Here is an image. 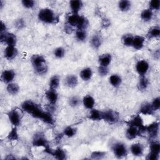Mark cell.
<instances>
[{
    "mask_svg": "<svg viewBox=\"0 0 160 160\" xmlns=\"http://www.w3.org/2000/svg\"><path fill=\"white\" fill-rule=\"evenodd\" d=\"M19 86L18 84L11 82L9 84H8L6 87V90L8 92L9 94L11 95H16L19 91Z\"/></svg>",
    "mask_w": 160,
    "mask_h": 160,
    "instance_id": "cell-33",
    "label": "cell"
},
{
    "mask_svg": "<svg viewBox=\"0 0 160 160\" xmlns=\"http://www.w3.org/2000/svg\"><path fill=\"white\" fill-rule=\"evenodd\" d=\"M139 111L144 115H152L154 113L151 102L148 101H144L140 105Z\"/></svg>",
    "mask_w": 160,
    "mask_h": 160,
    "instance_id": "cell-18",
    "label": "cell"
},
{
    "mask_svg": "<svg viewBox=\"0 0 160 160\" xmlns=\"http://www.w3.org/2000/svg\"><path fill=\"white\" fill-rule=\"evenodd\" d=\"M22 109L34 118L39 119L49 125L54 124L52 113L44 111L41 106L31 100L24 101L21 104Z\"/></svg>",
    "mask_w": 160,
    "mask_h": 160,
    "instance_id": "cell-1",
    "label": "cell"
},
{
    "mask_svg": "<svg viewBox=\"0 0 160 160\" xmlns=\"http://www.w3.org/2000/svg\"><path fill=\"white\" fill-rule=\"evenodd\" d=\"M106 156V152L102 151H94L91 153L90 158L92 159H102Z\"/></svg>",
    "mask_w": 160,
    "mask_h": 160,
    "instance_id": "cell-40",
    "label": "cell"
},
{
    "mask_svg": "<svg viewBox=\"0 0 160 160\" xmlns=\"http://www.w3.org/2000/svg\"><path fill=\"white\" fill-rule=\"evenodd\" d=\"M102 39L101 36L98 33H95L92 35L90 40V44L94 49H98L101 46Z\"/></svg>",
    "mask_w": 160,
    "mask_h": 160,
    "instance_id": "cell-20",
    "label": "cell"
},
{
    "mask_svg": "<svg viewBox=\"0 0 160 160\" xmlns=\"http://www.w3.org/2000/svg\"><path fill=\"white\" fill-rule=\"evenodd\" d=\"M59 83H60L59 77L58 75L52 76L49 79V89L56 90L59 86Z\"/></svg>",
    "mask_w": 160,
    "mask_h": 160,
    "instance_id": "cell-34",
    "label": "cell"
},
{
    "mask_svg": "<svg viewBox=\"0 0 160 160\" xmlns=\"http://www.w3.org/2000/svg\"><path fill=\"white\" fill-rule=\"evenodd\" d=\"M32 144L35 147H42L44 149L49 147L48 141L46 136L42 132H38L34 134Z\"/></svg>",
    "mask_w": 160,
    "mask_h": 160,
    "instance_id": "cell-7",
    "label": "cell"
},
{
    "mask_svg": "<svg viewBox=\"0 0 160 160\" xmlns=\"http://www.w3.org/2000/svg\"><path fill=\"white\" fill-rule=\"evenodd\" d=\"M18 51L15 46H7L4 51V56L8 60H12L18 55Z\"/></svg>",
    "mask_w": 160,
    "mask_h": 160,
    "instance_id": "cell-17",
    "label": "cell"
},
{
    "mask_svg": "<svg viewBox=\"0 0 160 160\" xmlns=\"http://www.w3.org/2000/svg\"><path fill=\"white\" fill-rule=\"evenodd\" d=\"M131 7V2L129 1L122 0L118 2L119 9L122 12L128 11Z\"/></svg>",
    "mask_w": 160,
    "mask_h": 160,
    "instance_id": "cell-37",
    "label": "cell"
},
{
    "mask_svg": "<svg viewBox=\"0 0 160 160\" xmlns=\"http://www.w3.org/2000/svg\"><path fill=\"white\" fill-rule=\"evenodd\" d=\"M109 82L112 86L114 88H118L121 85L122 82V79L121 76L118 74H114L109 76Z\"/></svg>",
    "mask_w": 160,
    "mask_h": 160,
    "instance_id": "cell-30",
    "label": "cell"
},
{
    "mask_svg": "<svg viewBox=\"0 0 160 160\" xmlns=\"http://www.w3.org/2000/svg\"><path fill=\"white\" fill-rule=\"evenodd\" d=\"M149 69V64L148 62L144 59L139 60L136 64V71L140 76H145Z\"/></svg>",
    "mask_w": 160,
    "mask_h": 160,
    "instance_id": "cell-13",
    "label": "cell"
},
{
    "mask_svg": "<svg viewBox=\"0 0 160 160\" xmlns=\"http://www.w3.org/2000/svg\"><path fill=\"white\" fill-rule=\"evenodd\" d=\"M145 38L142 36H134L132 43V47L136 50L141 49L144 44Z\"/></svg>",
    "mask_w": 160,
    "mask_h": 160,
    "instance_id": "cell-21",
    "label": "cell"
},
{
    "mask_svg": "<svg viewBox=\"0 0 160 160\" xmlns=\"http://www.w3.org/2000/svg\"><path fill=\"white\" fill-rule=\"evenodd\" d=\"M33 69L38 75H44L48 70V64L44 57L41 54H33L31 58Z\"/></svg>",
    "mask_w": 160,
    "mask_h": 160,
    "instance_id": "cell-2",
    "label": "cell"
},
{
    "mask_svg": "<svg viewBox=\"0 0 160 160\" xmlns=\"http://www.w3.org/2000/svg\"><path fill=\"white\" fill-rule=\"evenodd\" d=\"M45 96L51 104L55 105L58 99V94L55 89H49L45 92Z\"/></svg>",
    "mask_w": 160,
    "mask_h": 160,
    "instance_id": "cell-19",
    "label": "cell"
},
{
    "mask_svg": "<svg viewBox=\"0 0 160 160\" xmlns=\"http://www.w3.org/2000/svg\"><path fill=\"white\" fill-rule=\"evenodd\" d=\"M160 35V28L159 26H154L150 28L148 31L147 36L149 38H157Z\"/></svg>",
    "mask_w": 160,
    "mask_h": 160,
    "instance_id": "cell-32",
    "label": "cell"
},
{
    "mask_svg": "<svg viewBox=\"0 0 160 160\" xmlns=\"http://www.w3.org/2000/svg\"><path fill=\"white\" fill-rule=\"evenodd\" d=\"M141 18L144 22H149L151 21L153 17V11L149 8L144 9L141 13Z\"/></svg>",
    "mask_w": 160,
    "mask_h": 160,
    "instance_id": "cell-29",
    "label": "cell"
},
{
    "mask_svg": "<svg viewBox=\"0 0 160 160\" xmlns=\"http://www.w3.org/2000/svg\"><path fill=\"white\" fill-rule=\"evenodd\" d=\"M38 19L46 24H55L59 21L58 16L50 8H42L40 9L38 14Z\"/></svg>",
    "mask_w": 160,
    "mask_h": 160,
    "instance_id": "cell-3",
    "label": "cell"
},
{
    "mask_svg": "<svg viewBox=\"0 0 160 160\" xmlns=\"http://www.w3.org/2000/svg\"><path fill=\"white\" fill-rule=\"evenodd\" d=\"M75 37L78 41L84 42L87 38V32L86 30L77 29L75 32Z\"/></svg>",
    "mask_w": 160,
    "mask_h": 160,
    "instance_id": "cell-38",
    "label": "cell"
},
{
    "mask_svg": "<svg viewBox=\"0 0 160 160\" xmlns=\"http://www.w3.org/2000/svg\"><path fill=\"white\" fill-rule=\"evenodd\" d=\"M6 30H7V28H6L5 23H4L2 21H1V33L6 32Z\"/></svg>",
    "mask_w": 160,
    "mask_h": 160,
    "instance_id": "cell-50",
    "label": "cell"
},
{
    "mask_svg": "<svg viewBox=\"0 0 160 160\" xmlns=\"http://www.w3.org/2000/svg\"><path fill=\"white\" fill-rule=\"evenodd\" d=\"M44 150H45L44 151L46 153L54 156V158L57 159L64 160V159H66V156H67L66 152L64 149H62L61 148H57L55 149H52L49 146V147L45 148Z\"/></svg>",
    "mask_w": 160,
    "mask_h": 160,
    "instance_id": "cell-11",
    "label": "cell"
},
{
    "mask_svg": "<svg viewBox=\"0 0 160 160\" xmlns=\"http://www.w3.org/2000/svg\"><path fill=\"white\" fill-rule=\"evenodd\" d=\"M144 148L143 144L139 142L133 143L130 147V151L131 154L134 156L139 157L142 156V154H144Z\"/></svg>",
    "mask_w": 160,
    "mask_h": 160,
    "instance_id": "cell-15",
    "label": "cell"
},
{
    "mask_svg": "<svg viewBox=\"0 0 160 160\" xmlns=\"http://www.w3.org/2000/svg\"><path fill=\"white\" fill-rule=\"evenodd\" d=\"M98 72L99 76H106L109 73V69L108 67L102 66L99 65L98 68Z\"/></svg>",
    "mask_w": 160,
    "mask_h": 160,
    "instance_id": "cell-46",
    "label": "cell"
},
{
    "mask_svg": "<svg viewBox=\"0 0 160 160\" xmlns=\"http://www.w3.org/2000/svg\"><path fill=\"white\" fill-rule=\"evenodd\" d=\"M0 40L1 42L5 43L7 46H15L17 42V38L16 35L12 32L1 33Z\"/></svg>",
    "mask_w": 160,
    "mask_h": 160,
    "instance_id": "cell-10",
    "label": "cell"
},
{
    "mask_svg": "<svg viewBox=\"0 0 160 160\" xmlns=\"http://www.w3.org/2000/svg\"><path fill=\"white\" fill-rule=\"evenodd\" d=\"M22 6L27 9H31L34 6L35 2L32 0H22L21 1Z\"/></svg>",
    "mask_w": 160,
    "mask_h": 160,
    "instance_id": "cell-47",
    "label": "cell"
},
{
    "mask_svg": "<svg viewBox=\"0 0 160 160\" xmlns=\"http://www.w3.org/2000/svg\"><path fill=\"white\" fill-rule=\"evenodd\" d=\"M15 72L12 69H6L2 72L1 79L3 82L9 84L12 82L15 78Z\"/></svg>",
    "mask_w": 160,
    "mask_h": 160,
    "instance_id": "cell-14",
    "label": "cell"
},
{
    "mask_svg": "<svg viewBox=\"0 0 160 160\" xmlns=\"http://www.w3.org/2000/svg\"><path fill=\"white\" fill-rule=\"evenodd\" d=\"M7 138L9 141H18L19 139V135L17 131V127H14L12 130L9 132L7 136Z\"/></svg>",
    "mask_w": 160,
    "mask_h": 160,
    "instance_id": "cell-42",
    "label": "cell"
},
{
    "mask_svg": "<svg viewBox=\"0 0 160 160\" xmlns=\"http://www.w3.org/2000/svg\"><path fill=\"white\" fill-rule=\"evenodd\" d=\"M160 154V144L158 141L152 140L149 145V152L146 156L148 160H158Z\"/></svg>",
    "mask_w": 160,
    "mask_h": 160,
    "instance_id": "cell-5",
    "label": "cell"
},
{
    "mask_svg": "<svg viewBox=\"0 0 160 160\" xmlns=\"http://www.w3.org/2000/svg\"><path fill=\"white\" fill-rule=\"evenodd\" d=\"M69 6L72 13L78 14L79 11L81 9L83 4L80 0H72L69 2Z\"/></svg>",
    "mask_w": 160,
    "mask_h": 160,
    "instance_id": "cell-26",
    "label": "cell"
},
{
    "mask_svg": "<svg viewBox=\"0 0 160 160\" xmlns=\"http://www.w3.org/2000/svg\"><path fill=\"white\" fill-rule=\"evenodd\" d=\"M112 60V56L111 54L105 53L100 55L98 58V62L100 66L108 67L111 64Z\"/></svg>",
    "mask_w": 160,
    "mask_h": 160,
    "instance_id": "cell-23",
    "label": "cell"
},
{
    "mask_svg": "<svg viewBox=\"0 0 160 160\" xmlns=\"http://www.w3.org/2000/svg\"><path fill=\"white\" fill-rule=\"evenodd\" d=\"M153 110L155 111H158L160 108V98L159 96L154 98L151 102Z\"/></svg>",
    "mask_w": 160,
    "mask_h": 160,
    "instance_id": "cell-45",
    "label": "cell"
},
{
    "mask_svg": "<svg viewBox=\"0 0 160 160\" xmlns=\"http://www.w3.org/2000/svg\"><path fill=\"white\" fill-rule=\"evenodd\" d=\"M81 102V100L80 98L78 96H71L68 100L69 105L72 108L78 107V106L80 105Z\"/></svg>",
    "mask_w": 160,
    "mask_h": 160,
    "instance_id": "cell-41",
    "label": "cell"
},
{
    "mask_svg": "<svg viewBox=\"0 0 160 160\" xmlns=\"http://www.w3.org/2000/svg\"><path fill=\"white\" fill-rule=\"evenodd\" d=\"M88 118L92 121L102 120V111L93 108L90 110Z\"/></svg>",
    "mask_w": 160,
    "mask_h": 160,
    "instance_id": "cell-25",
    "label": "cell"
},
{
    "mask_svg": "<svg viewBox=\"0 0 160 160\" xmlns=\"http://www.w3.org/2000/svg\"><path fill=\"white\" fill-rule=\"evenodd\" d=\"M126 123L128 126H132L138 128L141 134L145 132V126L144 124V121L139 114L135 115L131 119L126 122Z\"/></svg>",
    "mask_w": 160,
    "mask_h": 160,
    "instance_id": "cell-8",
    "label": "cell"
},
{
    "mask_svg": "<svg viewBox=\"0 0 160 160\" xmlns=\"http://www.w3.org/2000/svg\"><path fill=\"white\" fill-rule=\"evenodd\" d=\"M111 149L114 156L118 159L123 158L128 154L127 147L121 142H116L113 143Z\"/></svg>",
    "mask_w": 160,
    "mask_h": 160,
    "instance_id": "cell-4",
    "label": "cell"
},
{
    "mask_svg": "<svg viewBox=\"0 0 160 160\" xmlns=\"http://www.w3.org/2000/svg\"><path fill=\"white\" fill-rule=\"evenodd\" d=\"M78 84V78L74 74H69L64 79V84L68 88H74Z\"/></svg>",
    "mask_w": 160,
    "mask_h": 160,
    "instance_id": "cell-22",
    "label": "cell"
},
{
    "mask_svg": "<svg viewBox=\"0 0 160 160\" xmlns=\"http://www.w3.org/2000/svg\"><path fill=\"white\" fill-rule=\"evenodd\" d=\"M88 25H89V21H88V19L83 16H80L79 20H78V24L76 26L77 29L86 30V28H88Z\"/></svg>",
    "mask_w": 160,
    "mask_h": 160,
    "instance_id": "cell-35",
    "label": "cell"
},
{
    "mask_svg": "<svg viewBox=\"0 0 160 160\" xmlns=\"http://www.w3.org/2000/svg\"><path fill=\"white\" fill-rule=\"evenodd\" d=\"M73 27L71 26V25H69V24H68L67 22L64 24V30L65 31V32H66L67 34H71L72 31H73Z\"/></svg>",
    "mask_w": 160,
    "mask_h": 160,
    "instance_id": "cell-49",
    "label": "cell"
},
{
    "mask_svg": "<svg viewBox=\"0 0 160 160\" xmlns=\"http://www.w3.org/2000/svg\"><path fill=\"white\" fill-rule=\"evenodd\" d=\"M159 129V124L158 122L155 121L148 126H145V132H147L150 139L155 140L158 137Z\"/></svg>",
    "mask_w": 160,
    "mask_h": 160,
    "instance_id": "cell-9",
    "label": "cell"
},
{
    "mask_svg": "<svg viewBox=\"0 0 160 160\" xmlns=\"http://www.w3.org/2000/svg\"><path fill=\"white\" fill-rule=\"evenodd\" d=\"M79 16L80 15H79V14L72 13L71 14H69L67 16L66 22L72 27H74V26L76 27Z\"/></svg>",
    "mask_w": 160,
    "mask_h": 160,
    "instance_id": "cell-31",
    "label": "cell"
},
{
    "mask_svg": "<svg viewBox=\"0 0 160 160\" xmlns=\"http://www.w3.org/2000/svg\"><path fill=\"white\" fill-rule=\"evenodd\" d=\"M82 102L86 109L91 110L94 108L95 104V100L92 96L86 95L82 98Z\"/></svg>",
    "mask_w": 160,
    "mask_h": 160,
    "instance_id": "cell-24",
    "label": "cell"
},
{
    "mask_svg": "<svg viewBox=\"0 0 160 160\" xmlns=\"http://www.w3.org/2000/svg\"><path fill=\"white\" fill-rule=\"evenodd\" d=\"M77 129L72 126H67L63 130V134L68 138H72L76 135Z\"/></svg>",
    "mask_w": 160,
    "mask_h": 160,
    "instance_id": "cell-39",
    "label": "cell"
},
{
    "mask_svg": "<svg viewBox=\"0 0 160 160\" xmlns=\"http://www.w3.org/2000/svg\"><path fill=\"white\" fill-rule=\"evenodd\" d=\"M102 120L110 124L117 123L119 120V114L112 109L102 111Z\"/></svg>",
    "mask_w": 160,
    "mask_h": 160,
    "instance_id": "cell-6",
    "label": "cell"
},
{
    "mask_svg": "<svg viewBox=\"0 0 160 160\" xmlns=\"http://www.w3.org/2000/svg\"><path fill=\"white\" fill-rule=\"evenodd\" d=\"M125 135L128 139L132 140V139H134L136 138L137 137L141 136V133H140V131L138 128H137L134 126H128V128L126 130Z\"/></svg>",
    "mask_w": 160,
    "mask_h": 160,
    "instance_id": "cell-16",
    "label": "cell"
},
{
    "mask_svg": "<svg viewBox=\"0 0 160 160\" xmlns=\"http://www.w3.org/2000/svg\"><path fill=\"white\" fill-rule=\"evenodd\" d=\"M134 36L132 34L128 33V34H125L122 36V38H121V41L122 42V44L127 47H130L132 46V41L134 39Z\"/></svg>",
    "mask_w": 160,
    "mask_h": 160,
    "instance_id": "cell-36",
    "label": "cell"
},
{
    "mask_svg": "<svg viewBox=\"0 0 160 160\" xmlns=\"http://www.w3.org/2000/svg\"><path fill=\"white\" fill-rule=\"evenodd\" d=\"M7 116L11 123L15 127H17L21 124V116L18 110L14 109L10 110L8 113Z\"/></svg>",
    "mask_w": 160,
    "mask_h": 160,
    "instance_id": "cell-12",
    "label": "cell"
},
{
    "mask_svg": "<svg viewBox=\"0 0 160 160\" xmlns=\"http://www.w3.org/2000/svg\"><path fill=\"white\" fill-rule=\"evenodd\" d=\"M102 22H103V23H102V24H103V25H105V28H106V26H109L110 25V22H109V19H103V20H102Z\"/></svg>",
    "mask_w": 160,
    "mask_h": 160,
    "instance_id": "cell-51",
    "label": "cell"
},
{
    "mask_svg": "<svg viewBox=\"0 0 160 160\" xmlns=\"http://www.w3.org/2000/svg\"><path fill=\"white\" fill-rule=\"evenodd\" d=\"M14 26L16 28L19 29H22L25 26L24 20L22 18H19L18 19H16V21H15V23H14Z\"/></svg>",
    "mask_w": 160,
    "mask_h": 160,
    "instance_id": "cell-48",
    "label": "cell"
},
{
    "mask_svg": "<svg viewBox=\"0 0 160 160\" xmlns=\"http://www.w3.org/2000/svg\"><path fill=\"white\" fill-rule=\"evenodd\" d=\"M149 86V80L145 76H140L138 82V89L141 91H144Z\"/></svg>",
    "mask_w": 160,
    "mask_h": 160,
    "instance_id": "cell-28",
    "label": "cell"
},
{
    "mask_svg": "<svg viewBox=\"0 0 160 160\" xmlns=\"http://www.w3.org/2000/svg\"><path fill=\"white\" fill-rule=\"evenodd\" d=\"M54 56L58 59L62 58L65 55V49L62 47H58L53 51Z\"/></svg>",
    "mask_w": 160,
    "mask_h": 160,
    "instance_id": "cell-43",
    "label": "cell"
},
{
    "mask_svg": "<svg viewBox=\"0 0 160 160\" xmlns=\"http://www.w3.org/2000/svg\"><path fill=\"white\" fill-rule=\"evenodd\" d=\"M79 76L84 81H89L92 76V71L90 68H85L81 71Z\"/></svg>",
    "mask_w": 160,
    "mask_h": 160,
    "instance_id": "cell-27",
    "label": "cell"
},
{
    "mask_svg": "<svg viewBox=\"0 0 160 160\" xmlns=\"http://www.w3.org/2000/svg\"><path fill=\"white\" fill-rule=\"evenodd\" d=\"M160 8L159 0H152L149 2V9L152 10H159Z\"/></svg>",
    "mask_w": 160,
    "mask_h": 160,
    "instance_id": "cell-44",
    "label": "cell"
}]
</instances>
